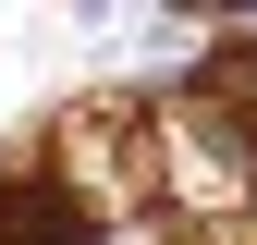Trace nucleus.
I'll use <instances>...</instances> for the list:
<instances>
[{
  "label": "nucleus",
  "mask_w": 257,
  "mask_h": 245,
  "mask_svg": "<svg viewBox=\"0 0 257 245\" xmlns=\"http://www.w3.org/2000/svg\"><path fill=\"white\" fill-rule=\"evenodd\" d=\"M0 245H98V196L61 172H13L0 184Z\"/></svg>",
  "instance_id": "obj_1"
}]
</instances>
